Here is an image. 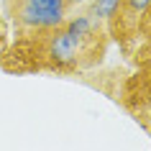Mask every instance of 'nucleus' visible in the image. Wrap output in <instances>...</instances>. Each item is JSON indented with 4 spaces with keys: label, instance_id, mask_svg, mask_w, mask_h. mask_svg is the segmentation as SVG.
Segmentation results:
<instances>
[{
    "label": "nucleus",
    "instance_id": "nucleus-1",
    "mask_svg": "<svg viewBox=\"0 0 151 151\" xmlns=\"http://www.w3.org/2000/svg\"><path fill=\"white\" fill-rule=\"evenodd\" d=\"M18 39H41L67 23L69 8L64 0H5Z\"/></svg>",
    "mask_w": 151,
    "mask_h": 151
},
{
    "label": "nucleus",
    "instance_id": "nucleus-2",
    "mask_svg": "<svg viewBox=\"0 0 151 151\" xmlns=\"http://www.w3.org/2000/svg\"><path fill=\"white\" fill-rule=\"evenodd\" d=\"M151 8V0H120L115 13L108 18L110 31L115 39H128L138 33V23H141L143 13Z\"/></svg>",
    "mask_w": 151,
    "mask_h": 151
},
{
    "label": "nucleus",
    "instance_id": "nucleus-3",
    "mask_svg": "<svg viewBox=\"0 0 151 151\" xmlns=\"http://www.w3.org/2000/svg\"><path fill=\"white\" fill-rule=\"evenodd\" d=\"M64 3H67V8H74V5H80V3H85V0H64Z\"/></svg>",
    "mask_w": 151,
    "mask_h": 151
}]
</instances>
